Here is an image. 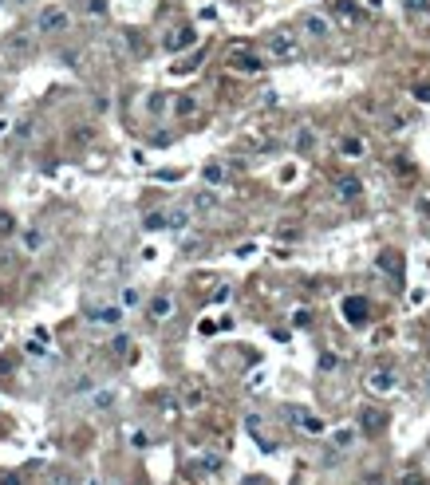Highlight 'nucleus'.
Listing matches in <instances>:
<instances>
[{
    "label": "nucleus",
    "instance_id": "30",
    "mask_svg": "<svg viewBox=\"0 0 430 485\" xmlns=\"http://www.w3.org/2000/svg\"><path fill=\"white\" fill-rule=\"evenodd\" d=\"M190 213H194V209H174V213H170V229H185V225H190Z\"/></svg>",
    "mask_w": 430,
    "mask_h": 485
},
{
    "label": "nucleus",
    "instance_id": "26",
    "mask_svg": "<svg viewBox=\"0 0 430 485\" xmlns=\"http://www.w3.org/2000/svg\"><path fill=\"white\" fill-rule=\"evenodd\" d=\"M115 399H119V395H115L111 387H103V391H95V395H91L95 411H111V406H115Z\"/></svg>",
    "mask_w": 430,
    "mask_h": 485
},
{
    "label": "nucleus",
    "instance_id": "38",
    "mask_svg": "<svg viewBox=\"0 0 430 485\" xmlns=\"http://www.w3.org/2000/svg\"><path fill=\"white\" fill-rule=\"evenodd\" d=\"M415 99H422V103H427V99H430V83H422V87H418V91H415Z\"/></svg>",
    "mask_w": 430,
    "mask_h": 485
},
{
    "label": "nucleus",
    "instance_id": "23",
    "mask_svg": "<svg viewBox=\"0 0 430 485\" xmlns=\"http://www.w3.org/2000/svg\"><path fill=\"white\" fill-rule=\"evenodd\" d=\"M16 233H20L16 217L8 213V209H0V241H8V237H16Z\"/></svg>",
    "mask_w": 430,
    "mask_h": 485
},
{
    "label": "nucleus",
    "instance_id": "9",
    "mask_svg": "<svg viewBox=\"0 0 430 485\" xmlns=\"http://www.w3.org/2000/svg\"><path fill=\"white\" fill-rule=\"evenodd\" d=\"M87 320L99 324V328H119V324H123V308H119V304H103V308H95Z\"/></svg>",
    "mask_w": 430,
    "mask_h": 485
},
{
    "label": "nucleus",
    "instance_id": "19",
    "mask_svg": "<svg viewBox=\"0 0 430 485\" xmlns=\"http://www.w3.org/2000/svg\"><path fill=\"white\" fill-rule=\"evenodd\" d=\"M379 268H383V272H391L395 280H403V261H399V253H395V249H387V253L379 256Z\"/></svg>",
    "mask_w": 430,
    "mask_h": 485
},
{
    "label": "nucleus",
    "instance_id": "8",
    "mask_svg": "<svg viewBox=\"0 0 430 485\" xmlns=\"http://www.w3.org/2000/svg\"><path fill=\"white\" fill-rule=\"evenodd\" d=\"M147 315L154 320V324H166V320L174 315V296H170V292H158V296H150Z\"/></svg>",
    "mask_w": 430,
    "mask_h": 485
},
{
    "label": "nucleus",
    "instance_id": "31",
    "mask_svg": "<svg viewBox=\"0 0 430 485\" xmlns=\"http://www.w3.org/2000/svg\"><path fill=\"white\" fill-rule=\"evenodd\" d=\"M87 16H107V0H87Z\"/></svg>",
    "mask_w": 430,
    "mask_h": 485
},
{
    "label": "nucleus",
    "instance_id": "28",
    "mask_svg": "<svg viewBox=\"0 0 430 485\" xmlns=\"http://www.w3.org/2000/svg\"><path fill=\"white\" fill-rule=\"evenodd\" d=\"M217 206V194H213V190H201V194H194V206L190 209H213Z\"/></svg>",
    "mask_w": 430,
    "mask_h": 485
},
{
    "label": "nucleus",
    "instance_id": "12",
    "mask_svg": "<svg viewBox=\"0 0 430 485\" xmlns=\"http://www.w3.org/2000/svg\"><path fill=\"white\" fill-rule=\"evenodd\" d=\"M359 442V426H344V430H336L332 434V454L328 458H336V454H347V450Z\"/></svg>",
    "mask_w": 430,
    "mask_h": 485
},
{
    "label": "nucleus",
    "instance_id": "21",
    "mask_svg": "<svg viewBox=\"0 0 430 485\" xmlns=\"http://www.w3.org/2000/svg\"><path fill=\"white\" fill-rule=\"evenodd\" d=\"M28 32H13V36H4V51H13V56H24L28 51Z\"/></svg>",
    "mask_w": 430,
    "mask_h": 485
},
{
    "label": "nucleus",
    "instance_id": "7",
    "mask_svg": "<svg viewBox=\"0 0 430 485\" xmlns=\"http://www.w3.org/2000/svg\"><path fill=\"white\" fill-rule=\"evenodd\" d=\"M395 387H399V375H395L391 367H375L367 375V391H375V395H391Z\"/></svg>",
    "mask_w": 430,
    "mask_h": 485
},
{
    "label": "nucleus",
    "instance_id": "29",
    "mask_svg": "<svg viewBox=\"0 0 430 485\" xmlns=\"http://www.w3.org/2000/svg\"><path fill=\"white\" fill-rule=\"evenodd\" d=\"M138 304H142V292H138L135 284H126L123 288V308H138Z\"/></svg>",
    "mask_w": 430,
    "mask_h": 485
},
{
    "label": "nucleus",
    "instance_id": "42",
    "mask_svg": "<svg viewBox=\"0 0 430 485\" xmlns=\"http://www.w3.org/2000/svg\"><path fill=\"white\" fill-rule=\"evenodd\" d=\"M4 131H8V119H0V134H4Z\"/></svg>",
    "mask_w": 430,
    "mask_h": 485
},
{
    "label": "nucleus",
    "instance_id": "3",
    "mask_svg": "<svg viewBox=\"0 0 430 485\" xmlns=\"http://www.w3.org/2000/svg\"><path fill=\"white\" fill-rule=\"evenodd\" d=\"M72 28V13L60 8V4H48V8H40L36 13V36H56V32H67Z\"/></svg>",
    "mask_w": 430,
    "mask_h": 485
},
{
    "label": "nucleus",
    "instance_id": "15",
    "mask_svg": "<svg viewBox=\"0 0 430 485\" xmlns=\"http://www.w3.org/2000/svg\"><path fill=\"white\" fill-rule=\"evenodd\" d=\"M107 352H111L115 359H131V355H135V343H131V336H126V331H119V336L107 343Z\"/></svg>",
    "mask_w": 430,
    "mask_h": 485
},
{
    "label": "nucleus",
    "instance_id": "22",
    "mask_svg": "<svg viewBox=\"0 0 430 485\" xmlns=\"http://www.w3.org/2000/svg\"><path fill=\"white\" fill-rule=\"evenodd\" d=\"M142 229H147V233L170 229V213H162V209H154V213H147V221H142Z\"/></svg>",
    "mask_w": 430,
    "mask_h": 485
},
{
    "label": "nucleus",
    "instance_id": "4",
    "mask_svg": "<svg viewBox=\"0 0 430 485\" xmlns=\"http://www.w3.org/2000/svg\"><path fill=\"white\" fill-rule=\"evenodd\" d=\"M300 32L312 36V40H328L332 36V20H328L324 13H304L300 16Z\"/></svg>",
    "mask_w": 430,
    "mask_h": 485
},
{
    "label": "nucleus",
    "instance_id": "41",
    "mask_svg": "<svg viewBox=\"0 0 430 485\" xmlns=\"http://www.w3.org/2000/svg\"><path fill=\"white\" fill-rule=\"evenodd\" d=\"M403 485H427V482H422V477H406Z\"/></svg>",
    "mask_w": 430,
    "mask_h": 485
},
{
    "label": "nucleus",
    "instance_id": "1",
    "mask_svg": "<svg viewBox=\"0 0 430 485\" xmlns=\"http://www.w3.org/2000/svg\"><path fill=\"white\" fill-rule=\"evenodd\" d=\"M261 56L272 63H288L300 56V36L296 32H288V28H276V32H269L265 36V44H261Z\"/></svg>",
    "mask_w": 430,
    "mask_h": 485
},
{
    "label": "nucleus",
    "instance_id": "33",
    "mask_svg": "<svg viewBox=\"0 0 430 485\" xmlns=\"http://www.w3.org/2000/svg\"><path fill=\"white\" fill-rule=\"evenodd\" d=\"M131 446H135V450H147V446H150L147 430H135V434H131Z\"/></svg>",
    "mask_w": 430,
    "mask_h": 485
},
{
    "label": "nucleus",
    "instance_id": "18",
    "mask_svg": "<svg viewBox=\"0 0 430 485\" xmlns=\"http://www.w3.org/2000/svg\"><path fill=\"white\" fill-rule=\"evenodd\" d=\"M91 138H95V126L91 122H75L72 131H67V142H75V146H87Z\"/></svg>",
    "mask_w": 430,
    "mask_h": 485
},
{
    "label": "nucleus",
    "instance_id": "16",
    "mask_svg": "<svg viewBox=\"0 0 430 485\" xmlns=\"http://www.w3.org/2000/svg\"><path fill=\"white\" fill-rule=\"evenodd\" d=\"M332 4V13L344 20V24H356L359 20V8H356V0H328Z\"/></svg>",
    "mask_w": 430,
    "mask_h": 485
},
{
    "label": "nucleus",
    "instance_id": "39",
    "mask_svg": "<svg viewBox=\"0 0 430 485\" xmlns=\"http://www.w3.org/2000/svg\"><path fill=\"white\" fill-rule=\"evenodd\" d=\"M406 8H411V13H418V8H427V0H406Z\"/></svg>",
    "mask_w": 430,
    "mask_h": 485
},
{
    "label": "nucleus",
    "instance_id": "34",
    "mask_svg": "<svg viewBox=\"0 0 430 485\" xmlns=\"http://www.w3.org/2000/svg\"><path fill=\"white\" fill-rule=\"evenodd\" d=\"M406 126V115H387V131H403Z\"/></svg>",
    "mask_w": 430,
    "mask_h": 485
},
{
    "label": "nucleus",
    "instance_id": "24",
    "mask_svg": "<svg viewBox=\"0 0 430 485\" xmlns=\"http://www.w3.org/2000/svg\"><path fill=\"white\" fill-rule=\"evenodd\" d=\"M170 103H174V99L166 95V91H154V95L147 99V110H150V115H162V110H170Z\"/></svg>",
    "mask_w": 430,
    "mask_h": 485
},
{
    "label": "nucleus",
    "instance_id": "25",
    "mask_svg": "<svg viewBox=\"0 0 430 485\" xmlns=\"http://www.w3.org/2000/svg\"><path fill=\"white\" fill-rule=\"evenodd\" d=\"M222 454H197V470H206V473H222Z\"/></svg>",
    "mask_w": 430,
    "mask_h": 485
},
{
    "label": "nucleus",
    "instance_id": "13",
    "mask_svg": "<svg viewBox=\"0 0 430 485\" xmlns=\"http://www.w3.org/2000/svg\"><path fill=\"white\" fill-rule=\"evenodd\" d=\"M359 194H363V182H359V178H352V174L336 178V197H340V202H356Z\"/></svg>",
    "mask_w": 430,
    "mask_h": 485
},
{
    "label": "nucleus",
    "instance_id": "10",
    "mask_svg": "<svg viewBox=\"0 0 430 485\" xmlns=\"http://www.w3.org/2000/svg\"><path fill=\"white\" fill-rule=\"evenodd\" d=\"M363 154H367V138H363V134H344V138H340V158L359 162Z\"/></svg>",
    "mask_w": 430,
    "mask_h": 485
},
{
    "label": "nucleus",
    "instance_id": "11",
    "mask_svg": "<svg viewBox=\"0 0 430 485\" xmlns=\"http://www.w3.org/2000/svg\"><path fill=\"white\" fill-rule=\"evenodd\" d=\"M194 40H197V32H194L190 24H182V28H174L170 36L162 40V48H166V51H185L190 44H194Z\"/></svg>",
    "mask_w": 430,
    "mask_h": 485
},
{
    "label": "nucleus",
    "instance_id": "36",
    "mask_svg": "<svg viewBox=\"0 0 430 485\" xmlns=\"http://www.w3.org/2000/svg\"><path fill=\"white\" fill-rule=\"evenodd\" d=\"M75 482H79L75 473H56V477H51V485H75Z\"/></svg>",
    "mask_w": 430,
    "mask_h": 485
},
{
    "label": "nucleus",
    "instance_id": "35",
    "mask_svg": "<svg viewBox=\"0 0 430 485\" xmlns=\"http://www.w3.org/2000/svg\"><path fill=\"white\" fill-rule=\"evenodd\" d=\"M201 399H206V395H201V391H197V387H190V391H185V406H197V402H201Z\"/></svg>",
    "mask_w": 430,
    "mask_h": 485
},
{
    "label": "nucleus",
    "instance_id": "37",
    "mask_svg": "<svg viewBox=\"0 0 430 485\" xmlns=\"http://www.w3.org/2000/svg\"><path fill=\"white\" fill-rule=\"evenodd\" d=\"M95 110H99V115H103V110H111V99H107V95H99V99H95Z\"/></svg>",
    "mask_w": 430,
    "mask_h": 485
},
{
    "label": "nucleus",
    "instance_id": "20",
    "mask_svg": "<svg viewBox=\"0 0 430 485\" xmlns=\"http://www.w3.org/2000/svg\"><path fill=\"white\" fill-rule=\"evenodd\" d=\"M20 245H24V253H40V249H44V229H36V225L24 229L20 233Z\"/></svg>",
    "mask_w": 430,
    "mask_h": 485
},
{
    "label": "nucleus",
    "instance_id": "44",
    "mask_svg": "<svg viewBox=\"0 0 430 485\" xmlns=\"http://www.w3.org/2000/svg\"><path fill=\"white\" fill-rule=\"evenodd\" d=\"M0 4H4V0H0Z\"/></svg>",
    "mask_w": 430,
    "mask_h": 485
},
{
    "label": "nucleus",
    "instance_id": "5",
    "mask_svg": "<svg viewBox=\"0 0 430 485\" xmlns=\"http://www.w3.org/2000/svg\"><path fill=\"white\" fill-rule=\"evenodd\" d=\"M383 426H387V411L379 406H359V434H383Z\"/></svg>",
    "mask_w": 430,
    "mask_h": 485
},
{
    "label": "nucleus",
    "instance_id": "14",
    "mask_svg": "<svg viewBox=\"0 0 430 485\" xmlns=\"http://www.w3.org/2000/svg\"><path fill=\"white\" fill-rule=\"evenodd\" d=\"M170 115L174 119H190V115H197V95H174Z\"/></svg>",
    "mask_w": 430,
    "mask_h": 485
},
{
    "label": "nucleus",
    "instance_id": "43",
    "mask_svg": "<svg viewBox=\"0 0 430 485\" xmlns=\"http://www.w3.org/2000/svg\"><path fill=\"white\" fill-rule=\"evenodd\" d=\"M13 4H28V0H13Z\"/></svg>",
    "mask_w": 430,
    "mask_h": 485
},
{
    "label": "nucleus",
    "instance_id": "40",
    "mask_svg": "<svg viewBox=\"0 0 430 485\" xmlns=\"http://www.w3.org/2000/svg\"><path fill=\"white\" fill-rule=\"evenodd\" d=\"M241 485H269V482H265V477H245Z\"/></svg>",
    "mask_w": 430,
    "mask_h": 485
},
{
    "label": "nucleus",
    "instance_id": "32",
    "mask_svg": "<svg viewBox=\"0 0 430 485\" xmlns=\"http://www.w3.org/2000/svg\"><path fill=\"white\" fill-rule=\"evenodd\" d=\"M32 126H36V122H32V119H24L20 126H16V138H20V142H28V138H32Z\"/></svg>",
    "mask_w": 430,
    "mask_h": 485
},
{
    "label": "nucleus",
    "instance_id": "2",
    "mask_svg": "<svg viewBox=\"0 0 430 485\" xmlns=\"http://www.w3.org/2000/svg\"><path fill=\"white\" fill-rule=\"evenodd\" d=\"M225 67L237 72V75H257V72H265V56H261L257 48H245V44H229Z\"/></svg>",
    "mask_w": 430,
    "mask_h": 485
},
{
    "label": "nucleus",
    "instance_id": "27",
    "mask_svg": "<svg viewBox=\"0 0 430 485\" xmlns=\"http://www.w3.org/2000/svg\"><path fill=\"white\" fill-rule=\"evenodd\" d=\"M201 178H206L209 186H225V170L217 166V162H209L206 170H201Z\"/></svg>",
    "mask_w": 430,
    "mask_h": 485
},
{
    "label": "nucleus",
    "instance_id": "6",
    "mask_svg": "<svg viewBox=\"0 0 430 485\" xmlns=\"http://www.w3.org/2000/svg\"><path fill=\"white\" fill-rule=\"evenodd\" d=\"M344 320L352 324V328H363L371 320V304L363 300V296H347L344 300Z\"/></svg>",
    "mask_w": 430,
    "mask_h": 485
},
{
    "label": "nucleus",
    "instance_id": "17",
    "mask_svg": "<svg viewBox=\"0 0 430 485\" xmlns=\"http://www.w3.org/2000/svg\"><path fill=\"white\" fill-rule=\"evenodd\" d=\"M292 146H296V154H312V150H316V131H312V126H300Z\"/></svg>",
    "mask_w": 430,
    "mask_h": 485
}]
</instances>
